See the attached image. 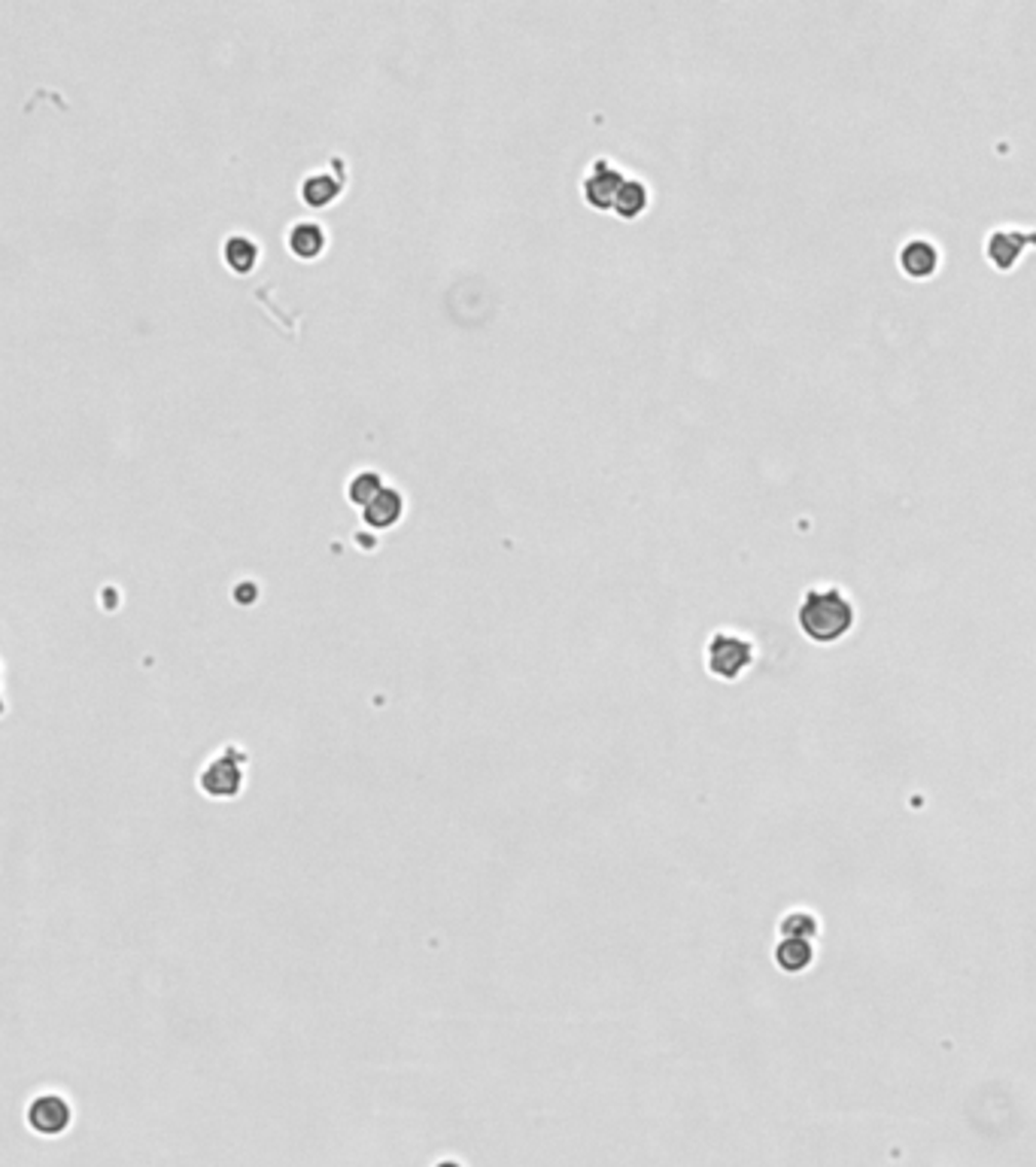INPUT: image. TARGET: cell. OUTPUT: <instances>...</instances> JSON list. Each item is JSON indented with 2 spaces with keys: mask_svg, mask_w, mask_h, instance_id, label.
Masks as SVG:
<instances>
[{
  "mask_svg": "<svg viewBox=\"0 0 1036 1167\" xmlns=\"http://www.w3.org/2000/svg\"><path fill=\"white\" fill-rule=\"evenodd\" d=\"M25 1125L40 1137H61L74 1125V1103L61 1091H40L25 1107Z\"/></svg>",
  "mask_w": 1036,
  "mask_h": 1167,
  "instance_id": "4",
  "label": "cell"
},
{
  "mask_svg": "<svg viewBox=\"0 0 1036 1167\" xmlns=\"http://www.w3.org/2000/svg\"><path fill=\"white\" fill-rule=\"evenodd\" d=\"M705 657H708L711 675H717L723 681H736L754 663V644L748 635H739L733 629H717L708 638Z\"/></svg>",
  "mask_w": 1036,
  "mask_h": 1167,
  "instance_id": "3",
  "label": "cell"
},
{
  "mask_svg": "<svg viewBox=\"0 0 1036 1167\" xmlns=\"http://www.w3.org/2000/svg\"><path fill=\"white\" fill-rule=\"evenodd\" d=\"M247 766H250L247 748H241V745H222V748H216L204 760V766H201V773H198L195 782H198V788H201L204 797L225 803V800H235V797L244 794V788H247Z\"/></svg>",
  "mask_w": 1036,
  "mask_h": 1167,
  "instance_id": "2",
  "label": "cell"
},
{
  "mask_svg": "<svg viewBox=\"0 0 1036 1167\" xmlns=\"http://www.w3.org/2000/svg\"><path fill=\"white\" fill-rule=\"evenodd\" d=\"M434 1167H459V1165H453V1162H441V1165H434Z\"/></svg>",
  "mask_w": 1036,
  "mask_h": 1167,
  "instance_id": "14",
  "label": "cell"
},
{
  "mask_svg": "<svg viewBox=\"0 0 1036 1167\" xmlns=\"http://www.w3.org/2000/svg\"><path fill=\"white\" fill-rule=\"evenodd\" d=\"M405 514V499L396 487H386L365 511H362V520L371 527V530H392Z\"/></svg>",
  "mask_w": 1036,
  "mask_h": 1167,
  "instance_id": "9",
  "label": "cell"
},
{
  "mask_svg": "<svg viewBox=\"0 0 1036 1167\" xmlns=\"http://www.w3.org/2000/svg\"><path fill=\"white\" fill-rule=\"evenodd\" d=\"M1034 247L1036 250V228H1012V225H997L985 238V256L997 270H1012L1019 259Z\"/></svg>",
  "mask_w": 1036,
  "mask_h": 1167,
  "instance_id": "5",
  "label": "cell"
},
{
  "mask_svg": "<svg viewBox=\"0 0 1036 1167\" xmlns=\"http://www.w3.org/2000/svg\"><path fill=\"white\" fill-rule=\"evenodd\" d=\"M648 204H651V189L641 180L629 177V180L623 182L617 201H614V213L620 219H638L648 210Z\"/></svg>",
  "mask_w": 1036,
  "mask_h": 1167,
  "instance_id": "11",
  "label": "cell"
},
{
  "mask_svg": "<svg viewBox=\"0 0 1036 1167\" xmlns=\"http://www.w3.org/2000/svg\"><path fill=\"white\" fill-rule=\"evenodd\" d=\"M383 490H386V484H383V477L377 471H356L349 477V484H346V499L365 511Z\"/></svg>",
  "mask_w": 1036,
  "mask_h": 1167,
  "instance_id": "12",
  "label": "cell"
},
{
  "mask_svg": "<svg viewBox=\"0 0 1036 1167\" xmlns=\"http://www.w3.org/2000/svg\"><path fill=\"white\" fill-rule=\"evenodd\" d=\"M900 268H903V274L906 277H912V280H930L937 270H940V262H943V253H940V247H937V241H930V238H909L903 247H900Z\"/></svg>",
  "mask_w": 1036,
  "mask_h": 1167,
  "instance_id": "7",
  "label": "cell"
},
{
  "mask_svg": "<svg viewBox=\"0 0 1036 1167\" xmlns=\"http://www.w3.org/2000/svg\"><path fill=\"white\" fill-rule=\"evenodd\" d=\"M338 195H341V182L335 180L332 174L320 171V174H310L307 180L301 182V198L310 207H329Z\"/></svg>",
  "mask_w": 1036,
  "mask_h": 1167,
  "instance_id": "13",
  "label": "cell"
},
{
  "mask_svg": "<svg viewBox=\"0 0 1036 1167\" xmlns=\"http://www.w3.org/2000/svg\"><path fill=\"white\" fill-rule=\"evenodd\" d=\"M222 259L235 274H250L259 262V244L250 235H232L222 244Z\"/></svg>",
  "mask_w": 1036,
  "mask_h": 1167,
  "instance_id": "10",
  "label": "cell"
},
{
  "mask_svg": "<svg viewBox=\"0 0 1036 1167\" xmlns=\"http://www.w3.org/2000/svg\"><path fill=\"white\" fill-rule=\"evenodd\" d=\"M286 244H289V253H295L298 259L310 262V259H320L323 250H326V228L314 219H304V222H295L286 235Z\"/></svg>",
  "mask_w": 1036,
  "mask_h": 1167,
  "instance_id": "8",
  "label": "cell"
},
{
  "mask_svg": "<svg viewBox=\"0 0 1036 1167\" xmlns=\"http://www.w3.org/2000/svg\"><path fill=\"white\" fill-rule=\"evenodd\" d=\"M629 180L623 174V168H617L611 159H596L584 180H581V192H584V201L596 210H614V201L623 189V182Z\"/></svg>",
  "mask_w": 1036,
  "mask_h": 1167,
  "instance_id": "6",
  "label": "cell"
},
{
  "mask_svg": "<svg viewBox=\"0 0 1036 1167\" xmlns=\"http://www.w3.org/2000/svg\"><path fill=\"white\" fill-rule=\"evenodd\" d=\"M796 618L812 641L830 644L855 627V606L845 596V590H839L836 584H821L805 593Z\"/></svg>",
  "mask_w": 1036,
  "mask_h": 1167,
  "instance_id": "1",
  "label": "cell"
}]
</instances>
